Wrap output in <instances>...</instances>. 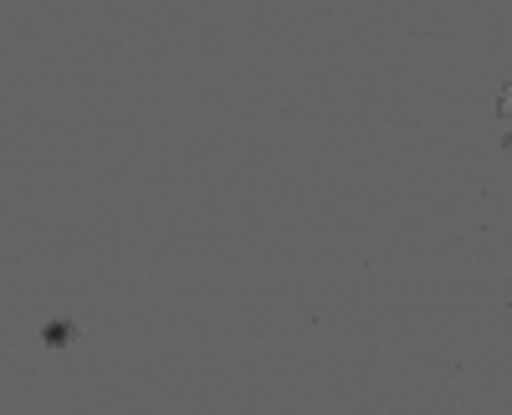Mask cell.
Here are the masks:
<instances>
[{
	"mask_svg": "<svg viewBox=\"0 0 512 415\" xmlns=\"http://www.w3.org/2000/svg\"><path fill=\"white\" fill-rule=\"evenodd\" d=\"M497 113H502V123H507V144H512V88L502 93V103H497Z\"/></svg>",
	"mask_w": 512,
	"mask_h": 415,
	"instance_id": "1",
	"label": "cell"
}]
</instances>
